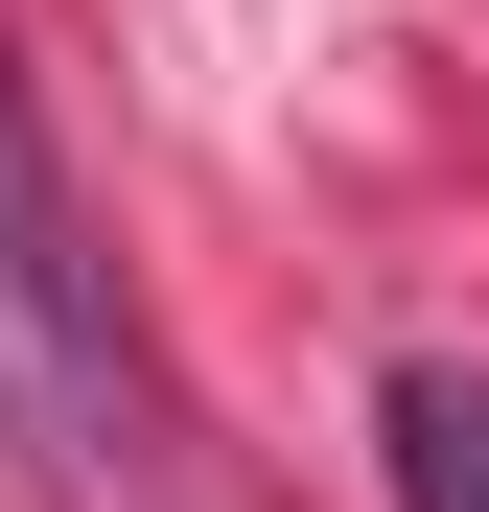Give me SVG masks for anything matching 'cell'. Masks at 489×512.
Here are the masks:
<instances>
[{"mask_svg": "<svg viewBox=\"0 0 489 512\" xmlns=\"http://www.w3.org/2000/svg\"><path fill=\"white\" fill-rule=\"evenodd\" d=\"M47 466L117 489V512H163V373H140V326L94 280V233H70L47 117L0 94V512H24Z\"/></svg>", "mask_w": 489, "mask_h": 512, "instance_id": "cell-1", "label": "cell"}, {"mask_svg": "<svg viewBox=\"0 0 489 512\" xmlns=\"http://www.w3.org/2000/svg\"><path fill=\"white\" fill-rule=\"evenodd\" d=\"M373 443H396V512H489V373H396Z\"/></svg>", "mask_w": 489, "mask_h": 512, "instance_id": "cell-2", "label": "cell"}]
</instances>
